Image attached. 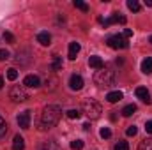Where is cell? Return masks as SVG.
<instances>
[{"label":"cell","mask_w":152,"mask_h":150,"mask_svg":"<svg viewBox=\"0 0 152 150\" xmlns=\"http://www.w3.org/2000/svg\"><path fill=\"white\" fill-rule=\"evenodd\" d=\"M60 117H62L60 106H57V104H48V106L42 110V113H41V120H39L41 129H42V131H44V129H51L53 125L58 124Z\"/></svg>","instance_id":"6da1fadb"},{"label":"cell","mask_w":152,"mask_h":150,"mask_svg":"<svg viewBox=\"0 0 152 150\" xmlns=\"http://www.w3.org/2000/svg\"><path fill=\"white\" fill-rule=\"evenodd\" d=\"M81 110H83V113H85L90 120H97V118L101 117V113H103L101 104H99L97 101H94V99H87V101H83Z\"/></svg>","instance_id":"7a4b0ae2"},{"label":"cell","mask_w":152,"mask_h":150,"mask_svg":"<svg viewBox=\"0 0 152 150\" xmlns=\"http://www.w3.org/2000/svg\"><path fill=\"white\" fill-rule=\"evenodd\" d=\"M94 81H96V85H99V87H112L115 83V73L110 71V69H101V71L96 73Z\"/></svg>","instance_id":"3957f363"},{"label":"cell","mask_w":152,"mask_h":150,"mask_svg":"<svg viewBox=\"0 0 152 150\" xmlns=\"http://www.w3.org/2000/svg\"><path fill=\"white\" fill-rule=\"evenodd\" d=\"M9 97H11L14 103H23V101L28 99V92H27V88H25L23 85H14V87L11 88V92H9Z\"/></svg>","instance_id":"277c9868"},{"label":"cell","mask_w":152,"mask_h":150,"mask_svg":"<svg viewBox=\"0 0 152 150\" xmlns=\"http://www.w3.org/2000/svg\"><path fill=\"white\" fill-rule=\"evenodd\" d=\"M106 42L113 50H124V48H127V41L122 37V36H110Z\"/></svg>","instance_id":"5b68a950"},{"label":"cell","mask_w":152,"mask_h":150,"mask_svg":"<svg viewBox=\"0 0 152 150\" xmlns=\"http://www.w3.org/2000/svg\"><path fill=\"white\" fill-rule=\"evenodd\" d=\"M16 120H18V125H20L21 129H28V127H30V111L27 110V111L20 113Z\"/></svg>","instance_id":"8992f818"},{"label":"cell","mask_w":152,"mask_h":150,"mask_svg":"<svg viewBox=\"0 0 152 150\" xmlns=\"http://www.w3.org/2000/svg\"><path fill=\"white\" fill-rule=\"evenodd\" d=\"M23 87L39 88V87H41V79H39L37 76H34V74H28V76H25V79H23Z\"/></svg>","instance_id":"52a82bcc"},{"label":"cell","mask_w":152,"mask_h":150,"mask_svg":"<svg viewBox=\"0 0 152 150\" xmlns=\"http://www.w3.org/2000/svg\"><path fill=\"white\" fill-rule=\"evenodd\" d=\"M101 21H103V25H104V27H110L112 23H122V25H124V23H126V18H124V16H120L118 12H113L108 20H101Z\"/></svg>","instance_id":"ba28073f"},{"label":"cell","mask_w":152,"mask_h":150,"mask_svg":"<svg viewBox=\"0 0 152 150\" xmlns=\"http://www.w3.org/2000/svg\"><path fill=\"white\" fill-rule=\"evenodd\" d=\"M69 87H71V90H81L83 88V78L80 74H73L69 79Z\"/></svg>","instance_id":"9c48e42d"},{"label":"cell","mask_w":152,"mask_h":150,"mask_svg":"<svg viewBox=\"0 0 152 150\" xmlns=\"http://www.w3.org/2000/svg\"><path fill=\"white\" fill-rule=\"evenodd\" d=\"M136 97L138 99H142L143 103H147V104H151L152 99H151V94H149V90L145 88V87H138L136 88Z\"/></svg>","instance_id":"30bf717a"},{"label":"cell","mask_w":152,"mask_h":150,"mask_svg":"<svg viewBox=\"0 0 152 150\" xmlns=\"http://www.w3.org/2000/svg\"><path fill=\"white\" fill-rule=\"evenodd\" d=\"M88 64H90V67H94V69H97V71L104 69V62H103V58L97 57V55H92V57L88 58Z\"/></svg>","instance_id":"8fae6325"},{"label":"cell","mask_w":152,"mask_h":150,"mask_svg":"<svg viewBox=\"0 0 152 150\" xmlns=\"http://www.w3.org/2000/svg\"><path fill=\"white\" fill-rule=\"evenodd\" d=\"M80 50H81V46H80V42H76V41H73L71 44H69V60H75L76 55L80 53Z\"/></svg>","instance_id":"7c38bea8"},{"label":"cell","mask_w":152,"mask_h":150,"mask_svg":"<svg viewBox=\"0 0 152 150\" xmlns=\"http://www.w3.org/2000/svg\"><path fill=\"white\" fill-rule=\"evenodd\" d=\"M37 42L41 46H50L51 44V36L48 32H39L37 34Z\"/></svg>","instance_id":"4fadbf2b"},{"label":"cell","mask_w":152,"mask_h":150,"mask_svg":"<svg viewBox=\"0 0 152 150\" xmlns=\"http://www.w3.org/2000/svg\"><path fill=\"white\" fill-rule=\"evenodd\" d=\"M122 97H124V94H122L120 90H113V92H110V94L106 95V101L113 104V103H118V101H120Z\"/></svg>","instance_id":"5bb4252c"},{"label":"cell","mask_w":152,"mask_h":150,"mask_svg":"<svg viewBox=\"0 0 152 150\" xmlns=\"http://www.w3.org/2000/svg\"><path fill=\"white\" fill-rule=\"evenodd\" d=\"M142 73L143 74H152V57H147L142 62Z\"/></svg>","instance_id":"9a60e30c"},{"label":"cell","mask_w":152,"mask_h":150,"mask_svg":"<svg viewBox=\"0 0 152 150\" xmlns=\"http://www.w3.org/2000/svg\"><path fill=\"white\" fill-rule=\"evenodd\" d=\"M23 149H25V140L20 134H16L14 140H12V150H23Z\"/></svg>","instance_id":"2e32d148"},{"label":"cell","mask_w":152,"mask_h":150,"mask_svg":"<svg viewBox=\"0 0 152 150\" xmlns=\"http://www.w3.org/2000/svg\"><path fill=\"white\" fill-rule=\"evenodd\" d=\"M51 69H53V71H60V69H62V57H58V55L53 57V60H51Z\"/></svg>","instance_id":"e0dca14e"},{"label":"cell","mask_w":152,"mask_h":150,"mask_svg":"<svg viewBox=\"0 0 152 150\" xmlns=\"http://www.w3.org/2000/svg\"><path fill=\"white\" fill-rule=\"evenodd\" d=\"M134 111H136V106H134V104H127V106L122 110V115H124V117H131V115H134Z\"/></svg>","instance_id":"ac0fdd59"},{"label":"cell","mask_w":152,"mask_h":150,"mask_svg":"<svg viewBox=\"0 0 152 150\" xmlns=\"http://www.w3.org/2000/svg\"><path fill=\"white\" fill-rule=\"evenodd\" d=\"M138 150H152V138H147V140H143V141L140 143Z\"/></svg>","instance_id":"d6986e66"},{"label":"cell","mask_w":152,"mask_h":150,"mask_svg":"<svg viewBox=\"0 0 152 150\" xmlns=\"http://www.w3.org/2000/svg\"><path fill=\"white\" fill-rule=\"evenodd\" d=\"M73 5H75L76 9L83 11V12H87V11H88V5H87L85 2H81V0H75V2H73Z\"/></svg>","instance_id":"ffe728a7"},{"label":"cell","mask_w":152,"mask_h":150,"mask_svg":"<svg viewBox=\"0 0 152 150\" xmlns=\"http://www.w3.org/2000/svg\"><path fill=\"white\" fill-rule=\"evenodd\" d=\"M42 150H60V147L55 143V141H46L42 145Z\"/></svg>","instance_id":"44dd1931"},{"label":"cell","mask_w":152,"mask_h":150,"mask_svg":"<svg viewBox=\"0 0 152 150\" xmlns=\"http://www.w3.org/2000/svg\"><path fill=\"white\" fill-rule=\"evenodd\" d=\"M66 115H67V118H71V120H78V118H80V117H81V113H80V110H69V111L66 113Z\"/></svg>","instance_id":"7402d4cb"},{"label":"cell","mask_w":152,"mask_h":150,"mask_svg":"<svg viewBox=\"0 0 152 150\" xmlns=\"http://www.w3.org/2000/svg\"><path fill=\"white\" fill-rule=\"evenodd\" d=\"M127 7H129L131 11H134V12L140 11V4H138L136 0H127Z\"/></svg>","instance_id":"603a6c76"},{"label":"cell","mask_w":152,"mask_h":150,"mask_svg":"<svg viewBox=\"0 0 152 150\" xmlns=\"http://www.w3.org/2000/svg\"><path fill=\"white\" fill-rule=\"evenodd\" d=\"M18 78V71L14 69V67H11V69H7V79H11V81H14Z\"/></svg>","instance_id":"cb8c5ba5"},{"label":"cell","mask_w":152,"mask_h":150,"mask_svg":"<svg viewBox=\"0 0 152 150\" xmlns=\"http://www.w3.org/2000/svg\"><path fill=\"white\" fill-rule=\"evenodd\" d=\"M71 149L73 150H81L83 149V141H81V140H75V141H71Z\"/></svg>","instance_id":"d4e9b609"},{"label":"cell","mask_w":152,"mask_h":150,"mask_svg":"<svg viewBox=\"0 0 152 150\" xmlns=\"http://www.w3.org/2000/svg\"><path fill=\"white\" fill-rule=\"evenodd\" d=\"M5 133H7V124H5V120L0 117V138H2Z\"/></svg>","instance_id":"484cf974"},{"label":"cell","mask_w":152,"mask_h":150,"mask_svg":"<svg viewBox=\"0 0 152 150\" xmlns=\"http://www.w3.org/2000/svg\"><path fill=\"white\" fill-rule=\"evenodd\" d=\"M99 134H101V138H104V140H106V138H110V136H112V131H110L108 127H103V129L99 131Z\"/></svg>","instance_id":"4316f807"},{"label":"cell","mask_w":152,"mask_h":150,"mask_svg":"<svg viewBox=\"0 0 152 150\" xmlns=\"http://www.w3.org/2000/svg\"><path fill=\"white\" fill-rule=\"evenodd\" d=\"M4 39H5L9 44H14V42H16V39H14V36H12L11 32H4Z\"/></svg>","instance_id":"83f0119b"},{"label":"cell","mask_w":152,"mask_h":150,"mask_svg":"<svg viewBox=\"0 0 152 150\" xmlns=\"http://www.w3.org/2000/svg\"><path fill=\"white\" fill-rule=\"evenodd\" d=\"M115 150H129V145H127V141H118V143L115 145Z\"/></svg>","instance_id":"f1b7e54d"},{"label":"cell","mask_w":152,"mask_h":150,"mask_svg":"<svg viewBox=\"0 0 152 150\" xmlns=\"http://www.w3.org/2000/svg\"><path fill=\"white\" fill-rule=\"evenodd\" d=\"M126 133H127V136H136V133H138V129H136V125H129Z\"/></svg>","instance_id":"f546056e"},{"label":"cell","mask_w":152,"mask_h":150,"mask_svg":"<svg viewBox=\"0 0 152 150\" xmlns=\"http://www.w3.org/2000/svg\"><path fill=\"white\" fill-rule=\"evenodd\" d=\"M9 58V51L7 50H0V60H7Z\"/></svg>","instance_id":"4dcf8cb0"},{"label":"cell","mask_w":152,"mask_h":150,"mask_svg":"<svg viewBox=\"0 0 152 150\" xmlns=\"http://www.w3.org/2000/svg\"><path fill=\"white\" fill-rule=\"evenodd\" d=\"M133 36V30L131 28H124V32H122V37L126 39V37H131Z\"/></svg>","instance_id":"1f68e13d"},{"label":"cell","mask_w":152,"mask_h":150,"mask_svg":"<svg viewBox=\"0 0 152 150\" xmlns=\"http://www.w3.org/2000/svg\"><path fill=\"white\" fill-rule=\"evenodd\" d=\"M145 131H147L149 134H152V120H149V122L145 124Z\"/></svg>","instance_id":"d6a6232c"},{"label":"cell","mask_w":152,"mask_h":150,"mask_svg":"<svg viewBox=\"0 0 152 150\" xmlns=\"http://www.w3.org/2000/svg\"><path fill=\"white\" fill-rule=\"evenodd\" d=\"M145 5L147 7H152V0H145Z\"/></svg>","instance_id":"836d02e7"},{"label":"cell","mask_w":152,"mask_h":150,"mask_svg":"<svg viewBox=\"0 0 152 150\" xmlns=\"http://www.w3.org/2000/svg\"><path fill=\"white\" fill-rule=\"evenodd\" d=\"M2 87H4V78L0 76V88H2Z\"/></svg>","instance_id":"e575fe53"},{"label":"cell","mask_w":152,"mask_h":150,"mask_svg":"<svg viewBox=\"0 0 152 150\" xmlns=\"http://www.w3.org/2000/svg\"><path fill=\"white\" fill-rule=\"evenodd\" d=\"M149 41H151V44H152V36H151V39H149Z\"/></svg>","instance_id":"d590c367"}]
</instances>
